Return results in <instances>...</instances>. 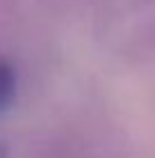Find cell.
<instances>
[{
	"instance_id": "cell-1",
	"label": "cell",
	"mask_w": 155,
	"mask_h": 158,
	"mask_svg": "<svg viewBox=\"0 0 155 158\" xmlns=\"http://www.w3.org/2000/svg\"><path fill=\"white\" fill-rule=\"evenodd\" d=\"M14 92H16L14 71L9 69L7 62L0 60V110H7L9 108V103L14 101Z\"/></svg>"
}]
</instances>
